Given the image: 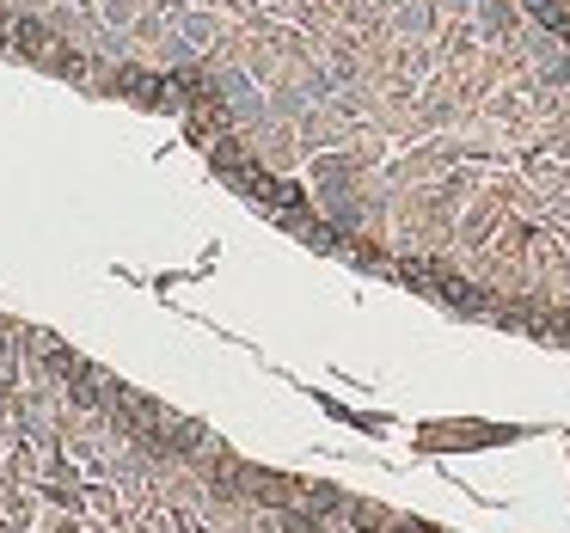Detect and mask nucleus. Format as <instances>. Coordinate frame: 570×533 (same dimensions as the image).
<instances>
[{"instance_id": "nucleus-1", "label": "nucleus", "mask_w": 570, "mask_h": 533, "mask_svg": "<svg viewBox=\"0 0 570 533\" xmlns=\"http://www.w3.org/2000/svg\"><path fill=\"white\" fill-rule=\"evenodd\" d=\"M68 393H74V405H99V399H111V393H117V386H111L99 368H92V362H80V374L68 380Z\"/></svg>"}, {"instance_id": "nucleus-2", "label": "nucleus", "mask_w": 570, "mask_h": 533, "mask_svg": "<svg viewBox=\"0 0 570 533\" xmlns=\"http://www.w3.org/2000/svg\"><path fill=\"white\" fill-rule=\"evenodd\" d=\"M0 362H7V325H0Z\"/></svg>"}]
</instances>
